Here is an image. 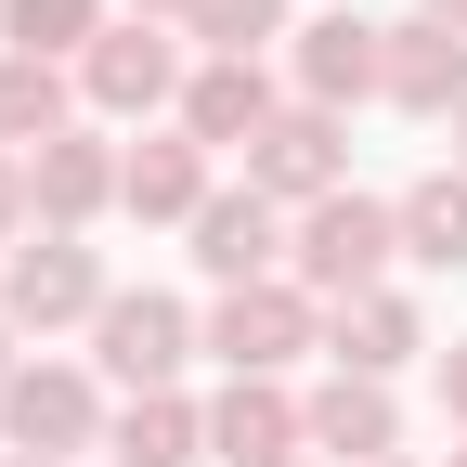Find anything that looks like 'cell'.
<instances>
[{
	"label": "cell",
	"instance_id": "obj_6",
	"mask_svg": "<svg viewBox=\"0 0 467 467\" xmlns=\"http://www.w3.org/2000/svg\"><path fill=\"white\" fill-rule=\"evenodd\" d=\"M104 429H117V402H104V377H91V364H26L14 389H0V441H14V454L78 467Z\"/></svg>",
	"mask_w": 467,
	"mask_h": 467
},
{
	"label": "cell",
	"instance_id": "obj_23",
	"mask_svg": "<svg viewBox=\"0 0 467 467\" xmlns=\"http://www.w3.org/2000/svg\"><path fill=\"white\" fill-rule=\"evenodd\" d=\"M441 416H454V429H467V337H454V350H441Z\"/></svg>",
	"mask_w": 467,
	"mask_h": 467
},
{
	"label": "cell",
	"instance_id": "obj_20",
	"mask_svg": "<svg viewBox=\"0 0 467 467\" xmlns=\"http://www.w3.org/2000/svg\"><path fill=\"white\" fill-rule=\"evenodd\" d=\"M117 14L104 0H0V52H26V66H78Z\"/></svg>",
	"mask_w": 467,
	"mask_h": 467
},
{
	"label": "cell",
	"instance_id": "obj_12",
	"mask_svg": "<svg viewBox=\"0 0 467 467\" xmlns=\"http://www.w3.org/2000/svg\"><path fill=\"white\" fill-rule=\"evenodd\" d=\"M416 350H429V312L402 299V285H364V299L325 312V364H337V377H402Z\"/></svg>",
	"mask_w": 467,
	"mask_h": 467
},
{
	"label": "cell",
	"instance_id": "obj_31",
	"mask_svg": "<svg viewBox=\"0 0 467 467\" xmlns=\"http://www.w3.org/2000/svg\"><path fill=\"white\" fill-rule=\"evenodd\" d=\"M389 467H416V454H389Z\"/></svg>",
	"mask_w": 467,
	"mask_h": 467
},
{
	"label": "cell",
	"instance_id": "obj_10",
	"mask_svg": "<svg viewBox=\"0 0 467 467\" xmlns=\"http://www.w3.org/2000/svg\"><path fill=\"white\" fill-rule=\"evenodd\" d=\"M285 247H299V221H285L273 195H247V182H221V195L195 208V273H208V285H273Z\"/></svg>",
	"mask_w": 467,
	"mask_h": 467
},
{
	"label": "cell",
	"instance_id": "obj_16",
	"mask_svg": "<svg viewBox=\"0 0 467 467\" xmlns=\"http://www.w3.org/2000/svg\"><path fill=\"white\" fill-rule=\"evenodd\" d=\"M208 195H221V182H208V143H195V130H143V143H130V182H117L130 221H182V234H195Z\"/></svg>",
	"mask_w": 467,
	"mask_h": 467
},
{
	"label": "cell",
	"instance_id": "obj_21",
	"mask_svg": "<svg viewBox=\"0 0 467 467\" xmlns=\"http://www.w3.org/2000/svg\"><path fill=\"white\" fill-rule=\"evenodd\" d=\"M195 66H260V52L285 39V0H195Z\"/></svg>",
	"mask_w": 467,
	"mask_h": 467
},
{
	"label": "cell",
	"instance_id": "obj_9",
	"mask_svg": "<svg viewBox=\"0 0 467 467\" xmlns=\"http://www.w3.org/2000/svg\"><path fill=\"white\" fill-rule=\"evenodd\" d=\"M117 182H130V156H117L104 130H52V143L26 156V208H39V234H91V221L117 208Z\"/></svg>",
	"mask_w": 467,
	"mask_h": 467
},
{
	"label": "cell",
	"instance_id": "obj_22",
	"mask_svg": "<svg viewBox=\"0 0 467 467\" xmlns=\"http://www.w3.org/2000/svg\"><path fill=\"white\" fill-rule=\"evenodd\" d=\"M26 234H39V208H26V156H0V260L26 247Z\"/></svg>",
	"mask_w": 467,
	"mask_h": 467
},
{
	"label": "cell",
	"instance_id": "obj_5",
	"mask_svg": "<svg viewBox=\"0 0 467 467\" xmlns=\"http://www.w3.org/2000/svg\"><path fill=\"white\" fill-rule=\"evenodd\" d=\"M247 195H273L285 221H299V208H325V195H350V117H325V104H299V91H285V117L247 143Z\"/></svg>",
	"mask_w": 467,
	"mask_h": 467
},
{
	"label": "cell",
	"instance_id": "obj_18",
	"mask_svg": "<svg viewBox=\"0 0 467 467\" xmlns=\"http://www.w3.org/2000/svg\"><path fill=\"white\" fill-rule=\"evenodd\" d=\"M402 260L416 273H467V169H429V182H402Z\"/></svg>",
	"mask_w": 467,
	"mask_h": 467
},
{
	"label": "cell",
	"instance_id": "obj_2",
	"mask_svg": "<svg viewBox=\"0 0 467 467\" xmlns=\"http://www.w3.org/2000/svg\"><path fill=\"white\" fill-rule=\"evenodd\" d=\"M389 260H402V208L389 195H325V208H299V247H285V273H299L325 312L364 299V285H389Z\"/></svg>",
	"mask_w": 467,
	"mask_h": 467
},
{
	"label": "cell",
	"instance_id": "obj_24",
	"mask_svg": "<svg viewBox=\"0 0 467 467\" xmlns=\"http://www.w3.org/2000/svg\"><path fill=\"white\" fill-rule=\"evenodd\" d=\"M130 14H143V26H195V0H130Z\"/></svg>",
	"mask_w": 467,
	"mask_h": 467
},
{
	"label": "cell",
	"instance_id": "obj_30",
	"mask_svg": "<svg viewBox=\"0 0 467 467\" xmlns=\"http://www.w3.org/2000/svg\"><path fill=\"white\" fill-rule=\"evenodd\" d=\"M285 467H312V454H285Z\"/></svg>",
	"mask_w": 467,
	"mask_h": 467
},
{
	"label": "cell",
	"instance_id": "obj_7",
	"mask_svg": "<svg viewBox=\"0 0 467 467\" xmlns=\"http://www.w3.org/2000/svg\"><path fill=\"white\" fill-rule=\"evenodd\" d=\"M182 78H195L182 66V26H143V14L78 52V104L91 117H156V104H182Z\"/></svg>",
	"mask_w": 467,
	"mask_h": 467
},
{
	"label": "cell",
	"instance_id": "obj_3",
	"mask_svg": "<svg viewBox=\"0 0 467 467\" xmlns=\"http://www.w3.org/2000/svg\"><path fill=\"white\" fill-rule=\"evenodd\" d=\"M104 260H91V234H26L14 260H0V325L14 337H52V325H104Z\"/></svg>",
	"mask_w": 467,
	"mask_h": 467
},
{
	"label": "cell",
	"instance_id": "obj_27",
	"mask_svg": "<svg viewBox=\"0 0 467 467\" xmlns=\"http://www.w3.org/2000/svg\"><path fill=\"white\" fill-rule=\"evenodd\" d=\"M454 169H467V117H454Z\"/></svg>",
	"mask_w": 467,
	"mask_h": 467
},
{
	"label": "cell",
	"instance_id": "obj_11",
	"mask_svg": "<svg viewBox=\"0 0 467 467\" xmlns=\"http://www.w3.org/2000/svg\"><path fill=\"white\" fill-rule=\"evenodd\" d=\"M208 454L221 467H285V454H312V402L285 389V377H234L208 402Z\"/></svg>",
	"mask_w": 467,
	"mask_h": 467
},
{
	"label": "cell",
	"instance_id": "obj_29",
	"mask_svg": "<svg viewBox=\"0 0 467 467\" xmlns=\"http://www.w3.org/2000/svg\"><path fill=\"white\" fill-rule=\"evenodd\" d=\"M441 467H467V441H454V454H441Z\"/></svg>",
	"mask_w": 467,
	"mask_h": 467
},
{
	"label": "cell",
	"instance_id": "obj_8",
	"mask_svg": "<svg viewBox=\"0 0 467 467\" xmlns=\"http://www.w3.org/2000/svg\"><path fill=\"white\" fill-rule=\"evenodd\" d=\"M285 78H299V104H325V117L377 104V78H389V26H364V14L337 0V14H312L299 39H285Z\"/></svg>",
	"mask_w": 467,
	"mask_h": 467
},
{
	"label": "cell",
	"instance_id": "obj_13",
	"mask_svg": "<svg viewBox=\"0 0 467 467\" xmlns=\"http://www.w3.org/2000/svg\"><path fill=\"white\" fill-rule=\"evenodd\" d=\"M389 454H402L389 377H325L312 389V467H389Z\"/></svg>",
	"mask_w": 467,
	"mask_h": 467
},
{
	"label": "cell",
	"instance_id": "obj_28",
	"mask_svg": "<svg viewBox=\"0 0 467 467\" xmlns=\"http://www.w3.org/2000/svg\"><path fill=\"white\" fill-rule=\"evenodd\" d=\"M0 467H52V454H0Z\"/></svg>",
	"mask_w": 467,
	"mask_h": 467
},
{
	"label": "cell",
	"instance_id": "obj_4",
	"mask_svg": "<svg viewBox=\"0 0 467 467\" xmlns=\"http://www.w3.org/2000/svg\"><path fill=\"white\" fill-rule=\"evenodd\" d=\"M208 350L234 377H285L299 350H325V299L299 273H273V285H221V312H208Z\"/></svg>",
	"mask_w": 467,
	"mask_h": 467
},
{
	"label": "cell",
	"instance_id": "obj_26",
	"mask_svg": "<svg viewBox=\"0 0 467 467\" xmlns=\"http://www.w3.org/2000/svg\"><path fill=\"white\" fill-rule=\"evenodd\" d=\"M14 377H26V364H14V325H0V389H14Z\"/></svg>",
	"mask_w": 467,
	"mask_h": 467
},
{
	"label": "cell",
	"instance_id": "obj_1",
	"mask_svg": "<svg viewBox=\"0 0 467 467\" xmlns=\"http://www.w3.org/2000/svg\"><path fill=\"white\" fill-rule=\"evenodd\" d=\"M195 350H208V325L169 299V285H117L104 325H91V377H104L117 402H143V389H182Z\"/></svg>",
	"mask_w": 467,
	"mask_h": 467
},
{
	"label": "cell",
	"instance_id": "obj_17",
	"mask_svg": "<svg viewBox=\"0 0 467 467\" xmlns=\"http://www.w3.org/2000/svg\"><path fill=\"white\" fill-rule=\"evenodd\" d=\"M104 454H117V467H195V454H208V402H182V389H143V402H117Z\"/></svg>",
	"mask_w": 467,
	"mask_h": 467
},
{
	"label": "cell",
	"instance_id": "obj_15",
	"mask_svg": "<svg viewBox=\"0 0 467 467\" xmlns=\"http://www.w3.org/2000/svg\"><path fill=\"white\" fill-rule=\"evenodd\" d=\"M273 117H285V91H273L260 66H195V78H182V117H169V130H195L208 156H247V143L273 130Z\"/></svg>",
	"mask_w": 467,
	"mask_h": 467
},
{
	"label": "cell",
	"instance_id": "obj_25",
	"mask_svg": "<svg viewBox=\"0 0 467 467\" xmlns=\"http://www.w3.org/2000/svg\"><path fill=\"white\" fill-rule=\"evenodd\" d=\"M416 14H441V26H454V39H467V0H416Z\"/></svg>",
	"mask_w": 467,
	"mask_h": 467
},
{
	"label": "cell",
	"instance_id": "obj_19",
	"mask_svg": "<svg viewBox=\"0 0 467 467\" xmlns=\"http://www.w3.org/2000/svg\"><path fill=\"white\" fill-rule=\"evenodd\" d=\"M66 66H26V52H0V156H39L52 130H78V117H66Z\"/></svg>",
	"mask_w": 467,
	"mask_h": 467
},
{
	"label": "cell",
	"instance_id": "obj_14",
	"mask_svg": "<svg viewBox=\"0 0 467 467\" xmlns=\"http://www.w3.org/2000/svg\"><path fill=\"white\" fill-rule=\"evenodd\" d=\"M377 104H402V117H467V39H454L441 14H402V26H389Z\"/></svg>",
	"mask_w": 467,
	"mask_h": 467
}]
</instances>
